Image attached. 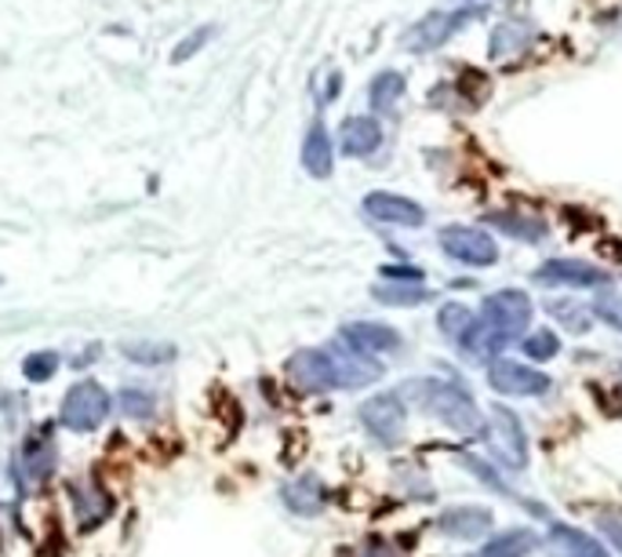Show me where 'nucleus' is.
<instances>
[{
  "label": "nucleus",
  "mask_w": 622,
  "mask_h": 557,
  "mask_svg": "<svg viewBox=\"0 0 622 557\" xmlns=\"http://www.w3.org/2000/svg\"><path fill=\"white\" fill-rule=\"evenodd\" d=\"M379 376H382L379 360L368 354H357L343 339H338L335 346L299 349V354L288 357V379L299 390H310V393L364 387V382H375Z\"/></svg>",
  "instance_id": "nucleus-1"
},
{
  "label": "nucleus",
  "mask_w": 622,
  "mask_h": 557,
  "mask_svg": "<svg viewBox=\"0 0 622 557\" xmlns=\"http://www.w3.org/2000/svg\"><path fill=\"white\" fill-rule=\"evenodd\" d=\"M404 393H411L415 404H422L426 412L436 415L447 430H455L458 437H488V419L477 408V401L458 387V382H441V379H422L408 382Z\"/></svg>",
  "instance_id": "nucleus-2"
},
{
  "label": "nucleus",
  "mask_w": 622,
  "mask_h": 557,
  "mask_svg": "<svg viewBox=\"0 0 622 557\" xmlns=\"http://www.w3.org/2000/svg\"><path fill=\"white\" fill-rule=\"evenodd\" d=\"M109 404L113 401H109V393L98 387L95 379H81L65 390L62 408H59V423L73 434H92L106 423Z\"/></svg>",
  "instance_id": "nucleus-3"
},
{
  "label": "nucleus",
  "mask_w": 622,
  "mask_h": 557,
  "mask_svg": "<svg viewBox=\"0 0 622 557\" xmlns=\"http://www.w3.org/2000/svg\"><path fill=\"white\" fill-rule=\"evenodd\" d=\"M360 426L371 434V441L379 445H400L404 430H408V404H404V393H375L360 404Z\"/></svg>",
  "instance_id": "nucleus-4"
},
{
  "label": "nucleus",
  "mask_w": 622,
  "mask_h": 557,
  "mask_svg": "<svg viewBox=\"0 0 622 557\" xmlns=\"http://www.w3.org/2000/svg\"><path fill=\"white\" fill-rule=\"evenodd\" d=\"M477 317L495 328L506 343H513V339H521L531 324V299L521 288H502L495 295H488Z\"/></svg>",
  "instance_id": "nucleus-5"
},
{
  "label": "nucleus",
  "mask_w": 622,
  "mask_h": 557,
  "mask_svg": "<svg viewBox=\"0 0 622 557\" xmlns=\"http://www.w3.org/2000/svg\"><path fill=\"white\" fill-rule=\"evenodd\" d=\"M441 248L447 259L463 262V266H495L499 245L488 229L477 226H444L441 229Z\"/></svg>",
  "instance_id": "nucleus-6"
},
{
  "label": "nucleus",
  "mask_w": 622,
  "mask_h": 557,
  "mask_svg": "<svg viewBox=\"0 0 622 557\" xmlns=\"http://www.w3.org/2000/svg\"><path fill=\"white\" fill-rule=\"evenodd\" d=\"M485 441L495 448L502 466H510V470L528 466V434H524L517 412H510L506 404H495V408H491V426H488Z\"/></svg>",
  "instance_id": "nucleus-7"
},
{
  "label": "nucleus",
  "mask_w": 622,
  "mask_h": 557,
  "mask_svg": "<svg viewBox=\"0 0 622 557\" xmlns=\"http://www.w3.org/2000/svg\"><path fill=\"white\" fill-rule=\"evenodd\" d=\"M488 382L495 393H506V398H542L550 390V376H542L539 368L521 365V360H506L495 357L488 365Z\"/></svg>",
  "instance_id": "nucleus-8"
},
{
  "label": "nucleus",
  "mask_w": 622,
  "mask_h": 557,
  "mask_svg": "<svg viewBox=\"0 0 622 557\" xmlns=\"http://www.w3.org/2000/svg\"><path fill=\"white\" fill-rule=\"evenodd\" d=\"M477 15H480L477 8H466V11H430V15L419 19L408 29V37H404V48H408V51H433V48H441L444 40H452L455 33L463 29L469 19H477Z\"/></svg>",
  "instance_id": "nucleus-9"
},
{
  "label": "nucleus",
  "mask_w": 622,
  "mask_h": 557,
  "mask_svg": "<svg viewBox=\"0 0 622 557\" xmlns=\"http://www.w3.org/2000/svg\"><path fill=\"white\" fill-rule=\"evenodd\" d=\"M535 281L546 288H600L608 284V273L583 259H550L535 270Z\"/></svg>",
  "instance_id": "nucleus-10"
},
{
  "label": "nucleus",
  "mask_w": 622,
  "mask_h": 557,
  "mask_svg": "<svg viewBox=\"0 0 622 557\" xmlns=\"http://www.w3.org/2000/svg\"><path fill=\"white\" fill-rule=\"evenodd\" d=\"M346 346H354L357 354H393V349H400V335L397 328L390 324H379V321H349L343 324V332H338Z\"/></svg>",
  "instance_id": "nucleus-11"
},
{
  "label": "nucleus",
  "mask_w": 622,
  "mask_h": 557,
  "mask_svg": "<svg viewBox=\"0 0 622 557\" xmlns=\"http://www.w3.org/2000/svg\"><path fill=\"white\" fill-rule=\"evenodd\" d=\"M364 212L375 218V223H390V226H422L426 223V212H422V204H415L408 201V197H400V193H368L364 197Z\"/></svg>",
  "instance_id": "nucleus-12"
},
{
  "label": "nucleus",
  "mask_w": 622,
  "mask_h": 557,
  "mask_svg": "<svg viewBox=\"0 0 622 557\" xmlns=\"http://www.w3.org/2000/svg\"><path fill=\"white\" fill-rule=\"evenodd\" d=\"M73 507H76V524H81L84 532L98 529L109 513H113V491L103 488L98 481H84V485L73 488Z\"/></svg>",
  "instance_id": "nucleus-13"
},
{
  "label": "nucleus",
  "mask_w": 622,
  "mask_h": 557,
  "mask_svg": "<svg viewBox=\"0 0 622 557\" xmlns=\"http://www.w3.org/2000/svg\"><path fill=\"white\" fill-rule=\"evenodd\" d=\"M546 554L550 557H608V550L600 546L594 535L572 524H553L546 535Z\"/></svg>",
  "instance_id": "nucleus-14"
},
{
  "label": "nucleus",
  "mask_w": 622,
  "mask_h": 557,
  "mask_svg": "<svg viewBox=\"0 0 622 557\" xmlns=\"http://www.w3.org/2000/svg\"><path fill=\"white\" fill-rule=\"evenodd\" d=\"M436 529H441L444 535H452V540L474 543V540H480V535H488L491 510H485V507H452V510L441 513Z\"/></svg>",
  "instance_id": "nucleus-15"
},
{
  "label": "nucleus",
  "mask_w": 622,
  "mask_h": 557,
  "mask_svg": "<svg viewBox=\"0 0 622 557\" xmlns=\"http://www.w3.org/2000/svg\"><path fill=\"white\" fill-rule=\"evenodd\" d=\"M302 168L313 175V179H332L335 171V150H332V135L321 120H313L310 131L302 139Z\"/></svg>",
  "instance_id": "nucleus-16"
},
{
  "label": "nucleus",
  "mask_w": 622,
  "mask_h": 557,
  "mask_svg": "<svg viewBox=\"0 0 622 557\" xmlns=\"http://www.w3.org/2000/svg\"><path fill=\"white\" fill-rule=\"evenodd\" d=\"M280 499H284V507H288L291 513H299V518H316L327 502V491L313 474H302V477H295L284 485Z\"/></svg>",
  "instance_id": "nucleus-17"
},
{
  "label": "nucleus",
  "mask_w": 622,
  "mask_h": 557,
  "mask_svg": "<svg viewBox=\"0 0 622 557\" xmlns=\"http://www.w3.org/2000/svg\"><path fill=\"white\" fill-rule=\"evenodd\" d=\"M338 146L346 157H371L382 146V125L375 117H349L343 135H338Z\"/></svg>",
  "instance_id": "nucleus-18"
},
{
  "label": "nucleus",
  "mask_w": 622,
  "mask_h": 557,
  "mask_svg": "<svg viewBox=\"0 0 622 557\" xmlns=\"http://www.w3.org/2000/svg\"><path fill=\"white\" fill-rule=\"evenodd\" d=\"M51 470H55V445L48 434L37 430L22 445V477H26V485H40V481L51 477Z\"/></svg>",
  "instance_id": "nucleus-19"
},
{
  "label": "nucleus",
  "mask_w": 622,
  "mask_h": 557,
  "mask_svg": "<svg viewBox=\"0 0 622 557\" xmlns=\"http://www.w3.org/2000/svg\"><path fill=\"white\" fill-rule=\"evenodd\" d=\"M506 346H510L506 339H502L491 324L480 321V317H474V324H469L466 335L458 339V349H463V357H469V360H488V365H491V360H495Z\"/></svg>",
  "instance_id": "nucleus-20"
},
{
  "label": "nucleus",
  "mask_w": 622,
  "mask_h": 557,
  "mask_svg": "<svg viewBox=\"0 0 622 557\" xmlns=\"http://www.w3.org/2000/svg\"><path fill=\"white\" fill-rule=\"evenodd\" d=\"M539 546V535L531 529H506L480 546V557H528Z\"/></svg>",
  "instance_id": "nucleus-21"
},
{
  "label": "nucleus",
  "mask_w": 622,
  "mask_h": 557,
  "mask_svg": "<svg viewBox=\"0 0 622 557\" xmlns=\"http://www.w3.org/2000/svg\"><path fill=\"white\" fill-rule=\"evenodd\" d=\"M488 223L499 226L502 234H510V237H517V240H528V245H535V240L546 237V223H542V218H535V215H517V212L502 215V212H491Z\"/></svg>",
  "instance_id": "nucleus-22"
},
{
  "label": "nucleus",
  "mask_w": 622,
  "mask_h": 557,
  "mask_svg": "<svg viewBox=\"0 0 622 557\" xmlns=\"http://www.w3.org/2000/svg\"><path fill=\"white\" fill-rule=\"evenodd\" d=\"M400 95H404V73H397V70H382L368 87V103H371V109H379V114H386V109L397 106Z\"/></svg>",
  "instance_id": "nucleus-23"
},
{
  "label": "nucleus",
  "mask_w": 622,
  "mask_h": 557,
  "mask_svg": "<svg viewBox=\"0 0 622 557\" xmlns=\"http://www.w3.org/2000/svg\"><path fill=\"white\" fill-rule=\"evenodd\" d=\"M375 299L382 306H419L430 299V288H422V284L415 281H390V284H375Z\"/></svg>",
  "instance_id": "nucleus-24"
},
{
  "label": "nucleus",
  "mask_w": 622,
  "mask_h": 557,
  "mask_svg": "<svg viewBox=\"0 0 622 557\" xmlns=\"http://www.w3.org/2000/svg\"><path fill=\"white\" fill-rule=\"evenodd\" d=\"M215 33H218V29L212 26V22H207V26H196V29H190V33H186V37H182V40L171 48V55H168L171 66H186L190 59H196V55H201V51L207 48V44H212Z\"/></svg>",
  "instance_id": "nucleus-25"
},
{
  "label": "nucleus",
  "mask_w": 622,
  "mask_h": 557,
  "mask_svg": "<svg viewBox=\"0 0 622 557\" xmlns=\"http://www.w3.org/2000/svg\"><path fill=\"white\" fill-rule=\"evenodd\" d=\"M521 349H524V357H531V360H553L561 354V339H557V332H550V328H535L531 335L521 339Z\"/></svg>",
  "instance_id": "nucleus-26"
},
{
  "label": "nucleus",
  "mask_w": 622,
  "mask_h": 557,
  "mask_svg": "<svg viewBox=\"0 0 622 557\" xmlns=\"http://www.w3.org/2000/svg\"><path fill=\"white\" fill-rule=\"evenodd\" d=\"M120 354L135 360V365H168V360H175V346L171 343H124Z\"/></svg>",
  "instance_id": "nucleus-27"
},
{
  "label": "nucleus",
  "mask_w": 622,
  "mask_h": 557,
  "mask_svg": "<svg viewBox=\"0 0 622 557\" xmlns=\"http://www.w3.org/2000/svg\"><path fill=\"white\" fill-rule=\"evenodd\" d=\"M436 324H441V332L447 339H455L458 343V339L466 335V328L474 324V310L463 303H447V306H441V313H436Z\"/></svg>",
  "instance_id": "nucleus-28"
},
{
  "label": "nucleus",
  "mask_w": 622,
  "mask_h": 557,
  "mask_svg": "<svg viewBox=\"0 0 622 557\" xmlns=\"http://www.w3.org/2000/svg\"><path fill=\"white\" fill-rule=\"evenodd\" d=\"M153 393L149 390H142V387H124L117 393V408L131 415V419H146V415H153Z\"/></svg>",
  "instance_id": "nucleus-29"
},
{
  "label": "nucleus",
  "mask_w": 622,
  "mask_h": 557,
  "mask_svg": "<svg viewBox=\"0 0 622 557\" xmlns=\"http://www.w3.org/2000/svg\"><path fill=\"white\" fill-rule=\"evenodd\" d=\"M55 371H59V354L55 349H37V354H26V360H22V376L29 382H48Z\"/></svg>",
  "instance_id": "nucleus-30"
},
{
  "label": "nucleus",
  "mask_w": 622,
  "mask_h": 557,
  "mask_svg": "<svg viewBox=\"0 0 622 557\" xmlns=\"http://www.w3.org/2000/svg\"><path fill=\"white\" fill-rule=\"evenodd\" d=\"M550 310L557 313V321H561L567 332L583 335L589 332V324H594V310H583V306H572V303H550Z\"/></svg>",
  "instance_id": "nucleus-31"
},
{
  "label": "nucleus",
  "mask_w": 622,
  "mask_h": 557,
  "mask_svg": "<svg viewBox=\"0 0 622 557\" xmlns=\"http://www.w3.org/2000/svg\"><path fill=\"white\" fill-rule=\"evenodd\" d=\"M517 37H524V29L499 26L495 37H491V55H495V59H502V55H513L517 48H528V44H531V40H517Z\"/></svg>",
  "instance_id": "nucleus-32"
},
{
  "label": "nucleus",
  "mask_w": 622,
  "mask_h": 557,
  "mask_svg": "<svg viewBox=\"0 0 622 557\" xmlns=\"http://www.w3.org/2000/svg\"><path fill=\"white\" fill-rule=\"evenodd\" d=\"M594 313L605 317L608 324L622 328V299H597V303H594Z\"/></svg>",
  "instance_id": "nucleus-33"
},
{
  "label": "nucleus",
  "mask_w": 622,
  "mask_h": 557,
  "mask_svg": "<svg viewBox=\"0 0 622 557\" xmlns=\"http://www.w3.org/2000/svg\"><path fill=\"white\" fill-rule=\"evenodd\" d=\"M382 277H386V281H415V284H422V270L419 266H382Z\"/></svg>",
  "instance_id": "nucleus-34"
},
{
  "label": "nucleus",
  "mask_w": 622,
  "mask_h": 557,
  "mask_svg": "<svg viewBox=\"0 0 622 557\" xmlns=\"http://www.w3.org/2000/svg\"><path fill=\"white\" fill-rule=\"evenodd\" d=\"M615 521L619 518H600V529H605L611 535V543H615L619 550H622V524H615Z\"/></svg>",
  "instance_id": "nucleus-35"
}]
</instances>
